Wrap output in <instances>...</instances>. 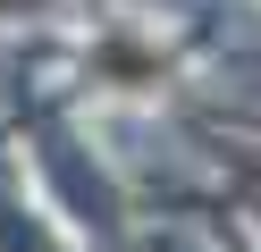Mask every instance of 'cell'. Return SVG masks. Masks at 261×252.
I'll list each match as a JSON object with an SVG mask.
<instances>
[{"label": "cell", "instance_id": "obj_1", "mask_svg": "<svg viewBox=\"0 0 261 252\" xmlns=\"http://www.w3.org/2000/svg\"><path fill=\"white\" fill-rule=\"evenodd\" d=\"M0 252H51L42 218H34V210H17V202H0Z\"/></svg>", "mask_w": 261, "mask_h": 252}, {"label": "cell", "instance_id": "obj_2", "mask_svg": "<svg viewBox=\"0 0 261 252\" xmlns=\"http://www.w3.org/2000/svg\"><path fill=\"white\" fill-rule=\"evenodd\" d=\"M101 67H110V76H126V84H143V76H152V59H143L135 42H110V50H101Z\"/></svg>", "mask_w": 261, "mask_h": 252}, {"label": "cell", "instance_id": "obj_3", "mask_svg": "<svg viewBox=\"0 0 261 252\" xmlns=\"http://www.w3.org/2000/svg\"><path fill=\"white\" fill-rule=\"evenodd\" d=\"M0 9H42V0H0Z\"/></svg>", "mask_w": 261, "mask_h": 252}, {"label": "cell", "instance_id": "obj_4", "mask_svg": "<svg viewBox=\"0 0 261 252\" xmlns=\"http://www.w3.org/2000/svg\"><path fill=\"white\" fill-rule=\"evenodd\" d=\"M253 218H261V185H253Z\"/></svg>", "mask_w": 261, "mask_h": 252}]
</instances>
